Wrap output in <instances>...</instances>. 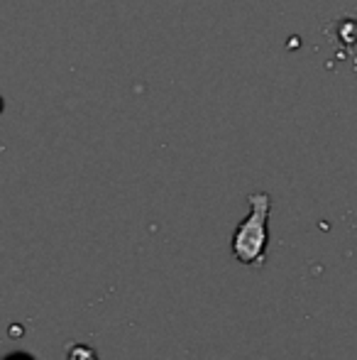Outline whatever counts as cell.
Masks as SVG:
<instances>
[{
	"instance_id": "1",
	"label": "cell",
	"mask_w": 357,
	"mask_h": 360,
	"mask_svg": "<svg viewBox=\"0 0 357 360\" xmlns=\"http://www.w3.org/2000/svg\"><path fill=\"white\" fill-rule=\"evenodd\" d=\"M269 209H271L269 194H252L250 196V216L240 223L233 236L235 260L248 267H260L267 260Z\"/></svg>"
},
{
	"instance_id": "2",
	"label": "cell",
	"mask_w": 357,
	"mask_h": 360,
	"mask_svg": "<svg viewBox=\"0 0 357 360\" xmlns=\"http://www.w3.org/2000/svg\"><path fill=\"white\" fill-rule=\"evenodd\" d=\"M67 360H100V358L86 343H72L67 351Z\"/></svg>"
},
{
	"instance_id": "3",
	"label": "cell",
	"mask_w": 357,
	"mask_h": 360,
	"mask_svg": "<svg viewBox=\"0 0 357 360\" xmlns=\"http://www.w3.org/2000/svg\"><path fill=\"white\" fill-rule=\"evenodd\" d=\"M8 360H29L27 356H13V358H8Z\"/></svg>"
}]
</instances>
